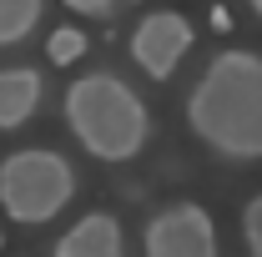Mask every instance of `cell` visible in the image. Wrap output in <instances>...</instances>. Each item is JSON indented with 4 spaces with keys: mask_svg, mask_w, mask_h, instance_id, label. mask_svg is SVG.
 <instances>
[{
    "mask_svg": "<svg viewBox=\"0 0 262 257\" xmlns=\"http://www.w3.org/2000/svg\"><path fill=\"white\" fill-rule=\"evenodd\" d=\"M187 126L227 161H262V56L217 51L187 96Z\"/></svg>",
    "mask_w": 262,
    "mask_h": 257,
    "instance_id": "cell-1",
    "label": "cell"
},
{
    "mask_svg": "<svg viewBox=\"0 0 262 257\" xmlns=\"http://www.w3.org/2000/svg\"><path fill=\"white\" fill-rule=\"evenodd\" d=\"M66 121L76 141L96 161H131L141 157L151 136V111L146 101L131 91L121 76L111 71H86L66 86Z\"/></svg>",
    "mask_w": 262,
    "mask_h": 257,
    "instance_id": "cell-2",
    "label": "cell"
},
{
    "mask_svg": "<svg viewBox=\"0 0 262 257\" xmlns=\"http://www.w3.org/2000/svg\"><path fill=\"white\" fill-rule=\"evenodd\" d=\"M76 197V172L61 152L31 146V152H10L0 161V207L5 217L20 227H40Z\"/></svg>",
    "mask_w": 262,
    "mask_h": 257,
    "instance_id": "cell-3",
    "label": "cell"
},
{
    "mask_svg": "<svg viewBox=\"0 0 262 257\" xmlns=\"http://www.w3.org/2000/svg\"><path fill=\"white\" fill-rule=\"evenodd\" d=\"M141 242H146L151 257H212L217 252V227L207 217V207H196V202H171V207H162V212L146 222Z\"/></svg>",
    "mask_w": 262,
    "mask_h": 257,
    "instance_id": "cell-4",
    "label": "cell"
},
{
    "mask_svg": "<svg viewBox=\"0 0 262 257\" xmlns=\"http://www.w3.org/2000/svg\"><path fill=\"white\" fill-rule=\"evenodd\" d=\"M187 51H192V20L177 15V10H151L131 31V61L141 66L151 81H166L182 66Z\"/></svg>",
    "mask_w": 262,
    "mask_h": 257,
    "instance_id": "cell-5",
    "label": "cell"
},
{
    "mask_svg": "<svg viewBox=\"0 0 262 257\" xmlns=\"http://www.w3.org/2000/svg\"><path fill=\"white\" fill-rule=\"evenodd\" d=\"M56 257H121L126 252V232L111 212H86L81 222L56 237Z\"/></svg>",
    "mask_w": 262,
    "mask_h": 257,
    "instance_id": "cell-6",
    "label": "cell"
},
{
    "mask_svg": "<svg viewBox=\"0 0 262 257\" xmlns=\"http://www.w3.org/2000/svg\"><path fill=\"white\" fill-rule=\"evenodd\" d=\"M46 96L40 86V71H26V66H5L0 71V131H15L35 116V106Z\"/></svg>",
    "mask_w": 262,
    "mask_h": 257,
    "instance_id": "cell-7",
    "label": "cell"
},
{
    "mask_svg": "<svg viewBox=\"0 0 262 257\" xmlns=\"http://www.w3.org/2000/svg\"><path fill=\"white\" fill-rule=\"evenodd\" d=\"M40 10L46 0H0V51L31 40V31L40 26Z\"/></svg>",
    "mask_w": 262,
    "mask_h": 257,
    "instance_id": "cell-8",
    "label": "cell"
},
{
    "mask_svg": "<svg viewBox=\"0 0 262 257\" xmlns=\"http://www.w3.org/2000/svg\"><path fill=\"white\" fill-rule=\"evenodd\" d=\"M46 56H51V66H71V61H81V56H86V35L71 31V26H61V31L51 35Z\"/></svg>",
    "mask_w": 262,
    "mask_h": 257,
    "instance_id": "cell-9",
    "label": "cell"
},
{
    "mask_svg": "<svg viewBox=\"0 0 262 257\" xmlns=\"http://www.w3.org/2000/svg\"><path fill=\"white\" fill-rule=\"evenodd\" d=\"M242 242H247V252L262 257V192L247 202V212H242Z\"/></svg>",
    "mask_w": 262,
    "mask_h": 257,
    "instance_id": "cell-10",
    "label": "cell"
},
{
    "mask_svg": "<svg viewBox=\"0 0 262 257\" xmlns=\"http://www.w3.org/2000/svg\"><path fill=\"white\" fill-rule=\"evenodd\" d=\"M66 5H71V10H81V15H111V5H116V0H66Z\"/></svg>",
    "mask_w": 262,
    "mask_h": 257,
    "instance_id": "cell-11",
    "label": "cell"
},
{
    "mask_svg": "<svg viewBox=\"0 0 262 257\" xmlns=\"http://www.w3.org/2000/svg\"><path fill=\"white\" fill-rule=\"evenodd\" d=\"M252 10H257V15H262V0H252Z\"/></svg>",
    "mask_w": 262,
    "mask_h": 257,
    "instance_id": "cell-12",
    "label": "cell"
},
{
    "mask_svg": "<svg viewBox=\"0 0 262 257\" xmlns=\"http://www.w3.org/2000/svg\"><path fill=\"white\" fill-rule=\"evenodd\" d=\"M0 247H5V242H0Z\"/></svg>",
    "mask_w": 262,
    "mask_h": 257,
    "instance_id": "cell-13",
    "label": "cell"
}]
</instances>
